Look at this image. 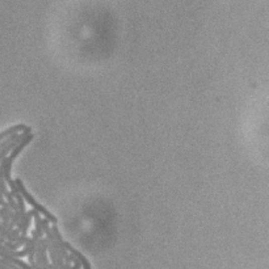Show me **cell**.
<instances>
[{
  "label": "cell",
  "instance_id": "1",
  "mask_svg": "<svg viewBox=\"0 0 269 269\" xmlns=\"http://www.w3.org/2000/svg\"><path fill=\"white\" fill-rule=\"evenodd\" d=\"M34 134H27L26 137L20 141V142L11 150V155L7 157V161L4 165V180L8 183V186L11 187V193L14 198L17 200V204L19 209L20 213V219H19L18 224H17V229L13 230L14 235L15 237H19L20 235L21 231H22V226L24 224L25 219H26V205H25L24 198H22V194L19 191V189L17 187L16 183L11 178V168H12V163L15 158L19 156L20 152H22L24 148H26L34 138Z\"/></svg>",
  "mask_w": 269,
  "mask_h": 269
},
{
  "label": "cell",
  "instance_id": "2",
  "mask_svg": "<svg viewBox=\"0 0 269 269\" xmlns=\"http://www.w3.org/2000/svg\"><path fill=\"white\" fill-rule=\"evenodd\" d=\"M15 182L16 183L17 187L19 189V192L22 194V198H24L26 202H28V203L31 205L34 210L37 211L39 213L44 215V217L46 219H48L51 224H58V219L52 213H50L49 211L46 209L45 207H44L42 205L39 204L36 201L35 198H33L31 194L28 192L27 190L25 187L24 184H23V182L20 178H16Z\"/></svg>",
  "mask_w": 269,
  "mask_h": 269
},
{
  "label": "cell",
  "instance_id": "3",
  "mask_svg": "<svg viewBox=\"0 0 269 269\" xmlns=\"http://www.w3.org/2000/svg\"><path fill=\"white\" fill-rule=\"evenodd\" d=\"M6 161H7V156L4 158V159L0 161V191L3 193V195L5 197L6 199L8 201V204H9L10 207L13 210L15 213V220H14V226L16 227L19 222V219H20V213H19V207H18V204L15 202L14 197L12 196V194L8 190V187L6 186V181L4 180V165H5Z\"/></svg>",
  "mask_w": 269,
  "mask_h": 269
},
{
  "label": "cell",
  "instance_id": "4",
  "mask_svg": "<svg viewBox=\"0 0 269 269\" xmlns=\"http://www.w3.org/2000/svg\"><path fill=\"white\" fill-rule=\"evenodd\" d=\"M49 224L50 222L48 219H46L45 217L42 219L43 231H44V233L46 234L47 238L51 242V245H52L54 249H55V255L57 256V261H58L59 268L66 269V267H65L64 259L62 257V253H61L60 248H59V244H58L56 240H55L53 233L51 231V229L50 228Z\"/></svg>",
  "mask_w": 269,
  "mask_h": 269
},
{
  "label": "cell",
  "instance_id": "5",
  "mask_svg": "<svg viewBox=\"0 0 269 269\" xmlns=\"http://www.w3.org/2000/svg\"><path fill=\"white\" fill-rule=\"evenodd\" d=\"M51 231L53 233L54 236H55V240L59 244V248H60L61 253H62V257L64 259V263L66 264H70L71 263L70 260V255L68 254L67 250L65 248L64 241L62 239V234L59 232V227L56 224H53L51 226Z\"/></svg>",
  "mask_w": 269,
  "mask_h": 269
},
{
  "label": "cell",
  "instance_id": "6",
  "mask_svg": "<svg viewBox=\"0 0 269 269\" xmlns=\"http://www.w3.org/2000/svg\"><path fill=\"white\" fill-rule=\"evenodd\" d=\"M32 238L31 243H30V250H29V253H28V260L30 262V265L32 266L33 269H39L37 267V264H36L35 262V251H36V245H37V241L39 240L38 235H37V231L36 230H33L31 231Z\"/></svg>",
  "mask_w": 269,
  "mask_h": 269
},
{
  "label": "cell",
  "instance_id": "7",
  "mask_svg": "<svg viewBox=\"0 0 269 269\" xmlns=\"http://www.w3.org/2000/svg\"><path fill=\"white\" fill-rule=\"evenodd\" d=\"M65 248H66V250L70 252V254L73 255L75 256L76 258L78 259L81 262V264H82L83 267L84 269H90L91 268V264H90L89 261L87 260L86 257L81 253L79 252L77 249H74V248L70 245V242H64Z\"/></svg>",
  "mask_w": 269,
  "mask_h": 269
},
{
  "label": "cell",
  "instance_id": "8",
  "mask_svg": "<svg viewBox=\"0 0 269 269\" xmlns=\"http://www.w3.org/2000/svg\"><path fill=\"white\" fill-rule=\"evenodd\" d=\"M41 242V261H42L43 269H55L53 264H49L47 252H48V243L47 238H39Z\"/></svg>",
  "mask_w": 269,
  "mask_h": 269
},
{
  "label": "cell",
  "instance_id": "9",
  "mask_svg": "<svg viewBox=\"0 0 269 269\" xmlns=\"http://www.w3.org/2000/svg\"><path fill=\"white\" fill-rule=\"evenodd\" d=\"M32 212H33V217H34V220H35V230L37 231V235H38L39 238H44V233L42 228V219L40 216V213L34 209H32Z\"/></svg>",
  "mask_w": 269,
  "mask_h": 269
},
{
  "label": "cell",
  "instance_id": "10",
  "mask_svg": "<svg viewBox=\"0 0 269 269\" xmlns=\"http://www.w3.org/2000/svg\"><path fill=\"white\" fill-rule=\"evenodd\" d=\"M47 243H48V251L49 252L50 258H51L52 264L55 266V269H59V264H58V261H57V256L55 255V249H54L53 246L51 245V242L47 238Z\"/></svg>",
  "mask_w": 269,
  "mask_h": 269
},
{
  "label": "cell",
  "instance_id": "11",
  "mask_svg": "<svg viewBox=\"0 0 269 269\" xmlns=\"http://www.w3.org/2000/svg\"><path fill=\"white\" fill-rule=\"evenodd\" d=\"M70 258L71 262L74 263V265L72 266V269H80L82 267V264H81L80 260H79L78 259L76 258L75 256H73V255L70 254Z\"/></svg>",
  "mask_w": 269,
  "mask_h": 269
}]
</instances>
